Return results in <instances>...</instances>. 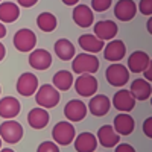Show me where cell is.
Segmentation results:
<instances>
[{"mask_svg":"<svg viewBox=\"0 0 152 152\" xmlns=\"http://www.w3.org/2000/svg\"><path fill=\"white\" fill-rule=\"evenodd\" d=\"M100 62L96 55L91 53H79L73 58L72 62V70L76 75H93L99 70Z\"/></svg>","mask_w":152,"mask_h":152,"instance_id":"6da1fadb","label":"cell"},{"mask_svg":"<svg viewBox=\"0 0 152 152\" xmlns=\"http://www.w3.org/2000/svg\"><path fill=\"white\" fill-rule=\"evenodd\" d=\"M59 99H61L59 91L50 84H44L41 87H38V90L35 93V102L46 110L55 108L59 104Z\"/></svg>","mask_w":152,"mask_h":152,"instance_id":"7a4b0ae2","label":"cell"},{"mask_svg":"<svg viewBox=\"0 0 152 152\" xmlns=\"http://www.w3.org/2000/svg\"><path fill=\"white\" fill-rule=\"evenodd\" d=\"M105 79L113 87H123L129 81V70L123 64L113 62L105 70Z\"/></svg>","mask_w":152,"mask_h":152,"instance_id":"3957f363","label":"cell"},{"mask_svg":"<svg viewBox=\"0 0 152 152\" xmlns=\"http://www.w3.org/2000/svg\"><path fill=\"white\" fill-rule=\"evenodd\" d=\"M76 137V129L70 122H58L52 129V138L58 146L70 145Z\"/></svg>","mask_w":152,"mask_h":152,"instance_id":"277c9868","label":"cell"},{"mask_svg":"<svg viewBox=\"0 0 152 152\" xmlns=\"http://www.w3.org/2000/svg\"><path fill=\"white\" fill-rule=\"evenodd\" d=\"M23 137V126L17 120H5L0 125V138L2 142H6L9 145L18 143Z\"/></svg>","mask_w":152,"mask_h":152,"instance_id":"5b68a950","label":"cell"},{"mask_svg":"<svg viewBox=\"0 0 152 152\" xmlns=\"http://www.w3.org/2000/svg\"><path fill=\"white\" fill-rule=\"evenodd\" d=\"M14 47L18 52L24 53V52H32L37 46V35L34 34V31L23 28L20 31L15 32L14 35Z\"/></svg>","mask_w":152,"mask_h":152,"instance_id":"8992f818","label":"cell"},{"mask_svg":"<svg viewBox=\"0 0 152 152\" xmlns=\"http://www.w3.org/2000/svg\"><path fill=\"white\" fill-rule=\"evenodd\" d=\"M73 84H75L76 93H78L79 96H82V97L94 96L96 91H97V87H99L97 79L93 75H79L78 79H76Z\"/></svg>","mask_w":152,"mask_h":152,"instance_id":"52a82bcc","label":"cell"},{"mask_svg":"<svg viewBox=\"0 0 152 152\" xmlns=\"http://www.w3.org/2000/svg\"><path fill=\"white\" fill-rule=\"evenodd\" d=\"M15 88H17L18 94H21L24 97H29L34 93H37V90H38V78L31 72L23 73L18 76Z\"/></svg>","mask_w":152,"mask_h":152,"instance_id":"ba28073f","label":"cell"},{"mask_svg":"<svg viewBox=\"0 0 152 152\" xmlns=\"http://www.w3.org/2000/svg\"><path fill=\"white\" fill-rule=\"evenodd\" d=\"M87 105L82 102V100H78V99H72L66 104L64 107V116L69 122H81L85 119L87 116Z\"/></svg>","mask_w":152,"mask_h":152,"instance_id":"9c48e42d","label":"cell"},{"mask_svg":"<svg viewBox=\"0 0 152 152\" xmlns=\"http://www.w3.org/2000/svg\"><path fill=\"white\" fill-rule=\"evenodd\" d=\"M104 58L110 62H120L126 55V46L122 40H111L104 46Z\"/></svg>","mask_w":152,"mask_h":152,"instance_id":"30bf717a","label":"cell"},{"mask_svg":"<svg viewBox=\"0 0 152 152\" xmlns=\"http://www.w3.org/2000/svg\"><path fill=\"white\" fill-rule=\"evenodd\" d=\"M93 29H94V35L99 38V40H102L104 43L114 40L117 32H119V28H117L116 21H113V20H100L94 24Z\"/></svg>","mask_w":152,"mask_h":152,"instance_id":"8fae6325","label":"cell"},{"mask_svg":"<svg viewBox=\"0 0 152 152\" xmlns=\"http://www.w3.org/2000/svg\"><path fill=\"white\" fill-rule=\"evenodd\" d=\"M111 102H113L114 108H116L117 111H120V113H129V111L134 110L137 100L132 97V94L129 93V90L122 88V90H119L116 94L113 96Z\"/></svg>","mask_w":152,"mask_h":152,"instance_id":"7c38bea8","label":"cell"},{"mask_svg":"<svg viewBox=\"0 0 152 152\" xmlns=\"http://www.w3.org/2000/svg\"><path fill=\"white\" fill-rule=\"evenodd\" d=\"M72 17H73V21L82 29L90 28L94 21V14H93L91 8L88 5H82V3L75 6Z\"/></svg>","mask_w":152,"mask_h":152,"instance_id":"4fadbf2b","label":"cell"},{"mask_svg":"<svg viewBox=\"0 0 152 152\" xmlns=\"http://www.w3.org/2000/svg\"><path fill=\"white\" fill-rule=\"evenodd\" d=\"M29 66L35 70H47L52 66V55L46 49H34L29 53Z\"/></svg>","mask_w":152,"mask_h":152,"instance_id":"5bb4252c","label":"cell"},{"mask_svg":"<svg viewBox=\"0 0 152 152\" xmlns=\"http://www.w3.org/2000/svg\"><path fill=\"white\" fill-rule=\"evenodd\" d=\"M110 108H111V100L105 94L91 96L90 102H88V107H87V110L96 117H102V116H105V114H108Z\"/></svg>","mask_w":152,"mask_h":152,"instance_id":"9a60e30c","label":"cell"},{"mask_svg":"<svg viewBox=\"0 0 152 152\" xmlns=\"http://www.w3.org/2000/svg\"><path fill=\"white\" fill-rule=\"evenodd\" d=\"M137 14V5L134 0H119L114 6V17L120 21H129Z\"/></svg>","mask_w":152,"mask_h":152,"instance_id":"2e32d148","label":"cell"},{"mask_svg":"<svg viewBox=\"0 0 152 152\" xmlns=\"http://www.w3.org/2000/svg\"><path fill=\"white\" fill-rule=\"evenodd\" d=\"M149 64H151V56L143 50H135L129 55L126 69L131 73H142Z\"/></svg>","mask_w":152,"mask_h":152,"instance_id":"e0dca14e","label":"cell"},{"mask_svg":"<svg viewBox=\"0 0 152 152\" xmlns=\"http://www.w3.org/2000/svg\"><path fill=\"white\" fill-rule=\"evenodd\" d=\"M113 128L119 135H129L134 131V128H135V122L131 117V114L120 113V114H117V116L114 117Z\"/></svg>","mask_w":152,"mask_h":152,"instance_id":"ac0fdd59","label":"cell"},{"mask_svg":"<svg viewBox=\"0 0 152 152\" xmlns=\"http://www.w3.org/2000/svg\"><path fill=\"white\" fill-rule=\"evenodd\" d=\"M20 110H21V105L15 97L6 96L3 99H0V117H3L6 120L14 119L20 114Z\"/></svg>","mask_w":152,"mask_h":152,"instance_id":"d6986e66","label":"cell"},{"mask_svg":"<svg viewBox=\"0 0 152 152\" xmlns=\"http://www.w3.org/2000/svg\"><path fill=\"white\" fill-rule=\"evenodd\" d=\"M96 138H97V142L102 145L104 148H114L119 142H120V137L119 134L114 131V128L111 125H104V126H100L97 134H96Z\"/></svg>","mask_w":152,"mask_h":152,"instance_id":"ffe728a7","label":"cell"},{"mask_svg":"<svg viewBox=\"0 0 152 152\" xmlns=\"http://www.w3.org/2000/svg\"><path fill=\"white\" fill-rule=\"evenodd\" d=\"M78 43L81 46V49L84 50L85 53H91V55H96L97 52L104 49L105 43L102 40H99V38L94 35V34H84L78 38Z\"/></svg>","mask_w":152,"mask_h":152,"instance_id":"44dd1931","label":"cell"},{"mask_svg":"<svg viewBox=\"0 0 152 152\" xmlns=\"http://www.w3.org/2000/svg\"><path fill=\"white\" fill-rule=\"evenodd\" d=\"M129 93L132 94V97L135 100H148L152 94V87H151V82L146 81V79H134L131 82V88H129Z\"/></svg>","mask_w":152,"mask_h":152,"instance_id":"7402d4cb","label":"cell"},{"mask_svg":"<svg viewBox=\"0 0 152 152\" xmlns=\"http://www.w3.org/2000/svg\"><path fill=\"white\" fill-rule=\"evenodd\" d=\"M50 120V116H49V113L46 108H41V107H38V108H32L28 114V123L31 128L34 129H43L47 126Z\"/></svg>","mask_w":152,"mask_h":152,"instance_id":"603a6c76","label":"cell"},{"mask_svg":"<svg viewBox=\"0 0 152 152\" xmlns=\"http://www.w3.org/2000/svg\"><path fill=\"white\" fill-rule=\"evenodd\" d=\"M73 143L76 152H94L97 148V138L91 132H81L75 137Z\"/></svg>","mask_w":152,"mask_h":152,"instance_id":"cb8c5ba5","label":"cell"},{"mask_svg":"<svg viewBox=\"0 0 152 152\" xmlns=\"http://www.w3.org/2000/svg\"><path fill=\"white\" fill-rule=\"evenodd\" d=\"M53 50H55L56 56L59 59H62V61H70L76 55V50H75L73 43L70 40H67V38H61V40H58L53 44Z\"/></svg>","mask_w":152,"mask_h":152,"instance_id":"d4e9b609","label":"cell"},{"mask_svg":"<svg viewBox=\"0 0 152 152\" xmlns=\"http://www.w3.org/2000/svg\"><path fill=\"white\" fill-rule=\"evenodd\" d=\"M20 17V6L12 2L0 3V21L2 23H14Z\"/></svg>","mask_w":152,"mask_h":152,"instance_id":"484cf974","label":"cell"},{"mask_svg":"<svg viewBox=\"0 0 152 152\" xmlns=\"http://www.w3.org/2000/svg\"><path fill=\"white\" fill-rule=\"evenodd\" d=\"M52 85L56 88L58 91H67L70 90V87L73 85V75L69 70H58L53 75V79H52Z\"/></svg>","mask_w":152,"mask_h":152,"instance_id":"4316f807","label":"cell"},{"mask_svg":"<svg viewBox=\"0 0 152 152\" xmlns=\"http://www.w3.org/2000/svg\"><path fill=\"white\" fill-rule=\"evenodd\" d=\"M56 24H58V20H56V17L52 14V12H41V14L37 17V26L40 28L43 32L55 31Z\"/></svg>","mask_w":152,"mask_h":152,"instance_id":"83f0119b","label":"cell"},{"mask_svg":"<svg viewBox=\"0 0 152 152\" xmlns=\"http://www.w3.org/2000/svg\"><path fill=\"white\" fill-rule=\"evenodd\" d=\"M113 3V0H91V11L93 12H105L107 9H110Z\"/></svg>","mask_w":152,"mask_h":152,"instance_id":"f1b7e54d","label":"cell"},{"mask_svg":"<svg viewBox=\"0 0 152 152\" xmlns=\"http://www.w3.org/2000/svg\"><path fill=\"white\" fill-rule=\"evenodd\" d=\"M37 152H59V148L55 142H43L38 145Z\"/></svg>","mask_w":152,"mask_h":152,"instance_id":"f546056e","label":"cell"},{"mask_svg":"<svg viewBox=\"0 0 152 152\" xmlns=\"http://www.w3.org/2000/svg\"><path fill=\"white\" fill-rule=\"evenodd\" d=\"M137 9L140 11L143 15H152V0H140Z\"/></svg>","mask_w":152,"mask_h":152,"instance_id":"4dcf8cb0","label":"cell"},{"mask_svg":"<svg viewBox=\"0 0 152 152\" xmlns=\"http://www.w3.org/2000/svg\"><path fill=\"white\" fill-rule=\"evenodd\" d=\"M114 148H116L114 152H135L134 146H131L129 143H117Z\"/></svg>","mask_w":152,"mask_h":152,"instance_id":"1f68e13d","label":"cell"},{"mask_svg":"<svg viewBox=\"0 0 152 152\" xmlns=\"http://www.w3.org/2000/svg\"><path fill=\"white\" fill-rule=\"evenodd\" d=\"M143 132L148 138H152V117H148L143 123Z\"/></svg>","mask_w":152,"mask_h":152,"instance_id":"d6a6232c","label":"cell"},{"mask_svg":"<svg viewBox=\"0 0 152 152\" xmlns=\"http://www.w3.org/2000/svg\"><path fill=\"white\" fill-rule=\"evenodd\" d=\"M37 2L38 0H17L18 6H21V8H32L37 5Z\"/></svg>","mask_w":152,"mask_h":152,"instance_id":"836d02e7","label":"cell"},{"mask_svg":"<svg viewBox=\"0 0 152 152\" xmlns=\"http://www.w3.org/2000/svg\"><path fill=\"white\" fill-rule=\"evenodd\" d=\"M142 73H143V76H145L146 81H151V79H152V62H151V64H149Z\"/></svg>","mask_w":152,"mask_h":152,"instance_id":"e575fe53","label":"cell"},{"mask_svg":"<svg viewBox=\"0 0 152 152\" xmlns=\"http://www.w3.org/2000/svg\"><path fill=\"white\" fill-rule=\"evenodd\" d=\"M62 3L67 5V6H76L79 3V0H62Z\"/></svg>","mask_w":152,"mask_h":152,"instance_id":"d590c367","label":"cell"},{"mask_svg":"<svg viewBox=\"0 0 152 152\" xmlns=\"http://www.w3.org/2000/svg\"><path fill=\"white\" fill-rule=\"evenodd\" d=\"M5 55H6V49H5L3 43H0V61L5 58Z\"/></svg>","mask_w":152,"mask_h":152,"instance_id":"8d00e7d4","label":"cell"},{"mask_svg":"<svg viewBox=\"0 0 152 152\" xmlns=\"http://www.w3.org/2000/svg\"><path fill=\"white\" fill-rule=\"evenodd\" d=\"M6 35V28H5V24L0 21V38H3Z\"/></svg>","mask_w":152,"mask_h":152,"instance_id":"74e56055","label":"cell"},{"mask_svg":"<svg viewBox=\"0 0 152 152\" xmlns=\"http://www.w3.org/2000/svg\"><path fill=\"white\" fill-rule=\"evenodd\" d=\"M146 26H148V32L151 34V32H152V18L148 20V24H146Z\"/></svg>","mask_w":152,"mask_h":152,"instance_id":"f35d334b","label":"cell"},{"mask_svg":"<svg viewBox=\"0 0 152 152\" xmlns=\"http://www.w3.org/2000/svg\"><path fill=\"white\" fill-rule=\"evenodd\" d=\"M0 152H14V151H12V149H9V148H8V149H0Z\"/></svg>","mask_w":152,"mask_h":152,"instance_id":"ab89813d","label":"cell"},{"mask_svg":"<svg viewBox=\"0 0 152 152\" xmlns=\"http://www.w3.org/2000/svg\"><path fill=\"white\" fill-rule=\"evenodd\" d=\"M0 149H2V138H0Z\"/></svg>","mask_w":152,"mask_h":152,"instance_id":"60d3db41","label":"cell"},{"mask_svg":"<svg viewBox=\"0 0 152 152\" xmlns=\"http://www.w3.org/2000/svg\"><path fill=\"white\" fill-rule=\"evenodd\" d=\"M0 93H2V88H0Z\"/></svg>","mask_w":152,"mask_h":152,"instance_id":"b9f144b4","label":"cell"},{"mask_svg":"<svg viewBox=\"0 0 152 152\" xmlns=\"http://www.w3.org/2000/svg\"><path fill=\"white\" fill-rule=\"evenodd\" d=\"M0 2H2V0H0Z\"/></svg>","mask_w":152,"mask_h":152,"instance_id":"7bdbcfd3","label":"cell"}]
</instances>
